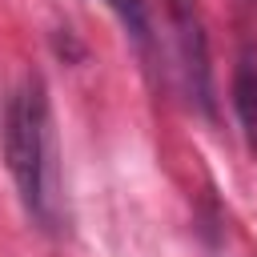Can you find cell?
<instances>
[{
	"mask_svg": "<svg viewBox=\"0 0 257 257\" xmlns=\"http://www.w3.org/2000/svg\"><path fill=\"white\" fill-rule=\"evenodd\" d=\"M4 133V161L16 181V193L32 221L48 233L64 225V193H60V153H56V124H52V104L44 92L40 76H24L0 116Z\"/></svg>",
	"mask_w": 257,
	"mask_h": 257,
	"instance_id": "6da1fadb",
	"label": "cell"
},
{
	"mask_svg": "<svg viewBox=\"0 0 257 257\" xmlns=\"http://www.w3.org/2000/svg\"><path fill=\"white\" fill-rule=\"evenodd\" d=\"M165 12L173 24L185 88L205 112H213V72H209V40H205V24H201V4L197 0H165Z\"/></svg>",
	"mask_w": 257,
	"mask_h": 257,
	"instance_id": "7a4b0ae2",
	"label": "cell"
},
{
	"mask_svg": "<svg viewBox=\"0 0 257 257\" xmlns=\"http://www.w3.org/2000/svg\"><path fill=\"white\" fill-rule=\"evenodd\" d=\"M233 108L241 120V133L257 149V48H245L233 68Z\"/></svg>",
	"mask_w": 257,
	"mask_h": 257,
	"instance_id": "3957f363",
	"label": "cell"
},
{
	"mask_svg": "<svg viewBox=\"0 0 257 257\" xmlns=\"http://www.w3.org/2000/svg\"><path fill=\"white\" fill-rule=\"evenodd\" d=\"M100 4L120 20V28H124L141 48L153 44V20H149V4H145V0H100Z\"/></svg>",
	"mask_w": 257,
	"mask_h": 257,
	"instance_id": "277c9868",
	"label": "cell"
}]
</instances>
